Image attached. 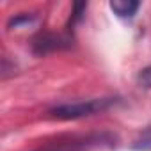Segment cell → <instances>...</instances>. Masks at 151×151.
Returning a JSON list of instances; mask_svg holds the SVG:
<instances>
[{"mask_svg":"<svg viewBox=\"0 0 151 151\" xmlns=\"http://www.w3.org/2000/svg\"><path fill=\"white\" fill-rule=\"evenodd\" d=\"M117 137L110 132H91V133H73L57 137L52 142L43 144L34 151H94L101 147L116 146Z\"/></svg>","mask_w":151,"mask_h":151,"instance_id":"cell-1","label":"cell"},{"mask_svg":"<svg viewBox=\"0 0 151 151\" xmlns=\"http://www.w3.org/2000/svg\"><path fill=\"white\" fill-rule=\"evenodd\" d=\"M116 103H119V98L114 96H105V98H91V100H80V101H71V103H62L57 105L53 109H50V114L57 119H82V117H89L100 112L109 110L110 107H114Z\"/></svg>","mask_w":151,"mask_h":151,"instance_id":"cell-2","label":"cell"},{"mask_svg":"<svg viewBox=\"0 0 151 151\" xmlns=\"http://www.w3.org/2000/svg\"><path fill=\"white\" fill-rule=\"evenodd\" d=\"M32 52L36 55H46L55 50H64L71 46V39L62 36V34H53V32H39L37 36L32 37Z\"/></svg>","mask_w":151,"mask_h":151,"instance_id":"cell-3","label":"cell"},{"mask_svg":"<svg viewBox=\"0 0 151 151\" xmlns=\"http://www.w3.org/2000/svg\"><path fill=\"white\" fill-rule=\"evenodd\" d=\"M109 6L119 18H133L140 7V2H135V0H112Z\"/></svg>","mask_w":151,"mask_h":151,"instance_id":"cell-4","label":"cell"},{"mask_svg":"<svg viewBox=\"0 0 151 151\" xmlns=\"http://www.w3.org/2000/svg\"><path fill=\"white\" fill-rule=\"evenodd\" d=\"M132 147L135 151H147V149H151V126L144 128L135 137V140L132 142Z\"/></svg>","mask_w":151,"mask_h":151,"instance_id":"cell-5","label":"cell"},{"mask_svg":"<svg viewBox=\"0 0 151 151\" xmlns=\"http://www.w3.org/2000/svg\"><path fill=\"white\" fill-rule=\"evenodd\" d=\"M34 20H36V16H34V14L22 13V14H16L14 18H11V20H9V23H7V27H9V29H20V27H23V25L32 23Z\"/></svg>","mask_w":151,"mask_h":151,"instance_id":"cell-6","label":"cell"},{"mask_svg":"<svg viewBox=\"0 0 151 151\" xmlns=\"http://www.w3.org/2000/svg\"><path fill=\"white\" fill-rule=\"evenodd\" d=\"M137 84L144 89H151V66H146L137 75Z\"/></svg>","mask_w":151,"mask_h":151,"instance_id":"cell-7","label":"cell"},{"mask_svg":"<svg viewBox=\"0 0 151 151\" xmlns=\"http://www.w3.org/2000/svg\"><path fill=\"white\" fill-rule=\"evenodd\" d=\"M86 9H87V4H86V2H77V4H75V6H73V13H71L69 23L75 25L78 20H82V16L86 14Z\"/></svg>","mask_w":151,"mask_h":151,"instance_id":"cell-8","label":"cell"}]
</instances>
